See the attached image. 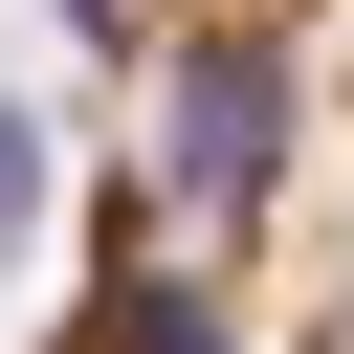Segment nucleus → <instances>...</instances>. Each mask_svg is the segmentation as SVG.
<instances>
[{"label": "nucleus", "instance_id": "obj_1", "mask_svg": "<svg viewBox=\"0 0 354 354\" xmlns=\"http://www.w3.org/2000/svg\"><path fill=\"white\" fill-rule=\"evenodd\" d=\"M22 354H354V0H111L88 221Z\"/></svg>", "mask_w": 354, "mask_h": 354}]
</instances>
